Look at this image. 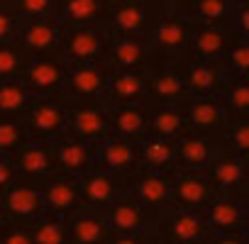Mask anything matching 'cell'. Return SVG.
<instances>
[{"instance_id":"10","label":"cell","mask_w":249,"mask_h":244,"mask_svg":"<svg viewBox=\"0 0 249 244\" xmlns=\"http://www.w3.org/2000/svg\"><path fill=\"white\" fill-rule=\"evenodd\" d=\"M112 71H115V64L110 61V56H103V59H95V61H69L66 88H64L61 95L105 98Z\"/></svg>"},{"instance_id":"40","label":"cell","mask_w":249,"mask_h":244,"mask_svg":"<svg viewBox=\"0 0 249 244\" xmlns=\"http://www.w3.org/2000/svg\"><path fill=\"white\" fill-rule=\"evenodd\" d=\"M27 22L18 0H0V42H15Z\"/></svg>"},{"instance_id":"24","label":"cell","mask_w":249,"mask_h":244,"mask_svg":"<svg viewBox=\"0 0 249 244\" xmlns=\"http://www.w3.org/2000/svg\"><path fill=\"white\" fill-rule=\"evenodd\" d=\"M232 39H234V27H225L215 22H196L188 52L208 61H215L225 69V59L232 47Z\"/></svg>"},{"instance_id":"14","label":"cell","mask_w":249,"mask_h":244,"mask_svg":"<svg viewBox=\"0 0 249 244\" xmlns=\"http://www.w3.org/2000/svg\"><path fill=\"white\" fill-rule=\"evenodd\" d=\"M174 66L178 69L181 78L188 86L191 95H210V93H220L222 81H225V69L215 61H208L203 56H196L191 52L176 54L174 56Z\"/></svg>"},{"instance_id":"3","label":"cell","mask_w":249,"mask_h":244,"mask_svg":"<svg viewBox=\"0 0 249 244\" xmlns=\"http://www.w3.org/2000/svg\"><path fill=\"white\" fill-rule=\"evenodd\" d=\"M154 242L200 244V242H215V234H213V227H210L205 212L183 210V208H166L157 220Z\"/></svg>"},{"instance_id":"31","label":"cell","mask_w":249,"mask_h":244,"mask_svg":"<svg viewBox=\"0 0 249 244\" xmlns=\"http://www.w3.org/2000/svg\"><path fill=\"white\" fill-rule=\"evenodd\" d=\"M110 8L112 0H61V22L64 25L105 22Z\"/></svg>"},{"instance_id":"46","label":"cell","mask_w":249,"mask_h":244,"mask_svg":"<svg viewBox=\"0 0 249 244\" xmlns=\"http://www.w3.org/2000/svg\"><path fill=\"white\" fill-rule=\"evenodd\" d=\"M164 5H171V8H176V10H183L186 13V5L191 3V0H161Z\"/></svg>"},{"instance_id":"32","label":"cell","mask_w":249,"mask_h":244,"mask_svg":"<svg viewBox=\"0 0 249 244\" xmlns=\"http://www.w3.org/2000/svg\"><path fill=\"white\" fill-rule=\"evenodd\" d=\"M35 98L37 93L22 76L0 81V115H25Z\"/></svg>"},{"instance_id":"21","label":"cell","mask_w":249,"mask_h":244,"mask_svg":"<svg viewBox=\"0 0 249 244\" xmlns=\"http://www.w3.org/2000/svg\"><path fill=\"white\" fill-rule=\"evenodd\" d=\"M152 112H154V107L147 100H142V103H127V105H112V103H107L110 132H117L122 137H130L135 142H142L149 135Z\"/></svg>"},{"instance_id":"48","label":"cell","mask_w":249,"mask_h":244,"mask_svg":"<svg viewBox=\"0 0 249 244\" xmlns=\"http://www.w3.org/2000/svg\"><path fill=\"white\" fill-rule=\"evenodd\" d=\"M239 193H242V195H244V200L249 203V176H247V183H244V188H242Z\"/></svg>"},{"instance_id":"25","label":"cell","mask_w":249,"mask_h":244,"mask_svg":"<svg viewBox=\"0 0 249 244\" xmlns=\"http://www.w3.org/2000/svg\"><path fill=\"white\" fill-rule=\"evenodd\" d=\"M13 161L18 164L20 176L32 178L44 183L47 178H52L54 174H59V161H56V144L54 142H37L32 139L30 144H25Z\"/></svg>"},{"instance_id":"17","label":"cell","mask_w":249,"mask_h":244,"mask_svg":"<svg viewBox=\"0 0 249 244\" xmlns=\"http://www.w3.org/2000/svg\"><path fill=\"white\" fill-rule=\"evenodd\" d=\"M203 174L213 183L215 193H237L247 183L249 159L242 157V154H237V152H232L230 147H225Z\"/></svg>"},{"instance_id":"22","label":"cell","mask_w":249,"mask_h":244,"mask_svg":"<svg viewBox=\"0 0 249 244\" xmlns=\"http://www.w3.org/2000/svg\"><path fill=\"white\" fill-rule=\"evenodd\" d=\"M183 112L188 120V130H196V132H225L227 115H230L220 93L191 95L183 103Z\"/></svg>"},{"instance_id":"38","label":"cell","mask_w":249,"mask_h":244,"mask_svg":"<svg viewBox=\"0 0 249 244\" xmlns=\"http://www.w3.org/2000/svg\"><path fill=\"white\" fill-rule=\"evenodd\" d=\"M220 98L227 112H249V76H225Z\"/></svg>"},{"instance_id":"8","label":"cell","mask_w":249,"mask_h":244,"mask_svg":"<svg viewBox=\"0 0 249 244\" xmlns=\"http://www.w3.org/2000/svg\"><path fill=\"white\" fill-rule=\"evenodd\" d=\"M47 212V200L39 181L20 176L10 188L0 193V217L35 225Z\"/></svg>"},{"instance_id":"26","label":"cell","mask_w":249,"mask_h":244,"mask_svg":"<svg viewBox=\"0 0 249 244\" xmlns=\"http://www.w3.org/2000/svg\"><path fill=\"white\" fill-rule=\"evenodd\" d=\"M61 32H64L61 17H27L20 32V42L32 56L52 54L61 52Z\"/></svg>"},{"instance_id":"43","label":"cell","mask_w":249,"mask_h":244,"mask_svg":"<svg viewBox=\"0 0 249 244\" xmlns=\"http://www.w3.org/2000/svg\"><path fill=\"white\" fill-rule=\"evenodd\" d=\"M27 17H61V0H18Z\"/></svg>"},{"instance_id":"4","label":"cell","mask_w":249,"mask_h":244,"mask_svg":"<svg viewBox=\"0 0 249 244\" xmlns=\"http://www.w3.org/2000/svg\"><path fill=\"white\" fill-rule=\"evenodd\" d=\"M191 98L186 81L174 66V56L154 52L147 64V103L152 107L159 105H183Z\"/></svg>"},{"instance_id":"34","label":"cell","mask_w":249,"mask_h":244,"mask_svg":"<svg viewBox=\"0 0 249 244\" xmlns=\"http://www.w3.org/2000/svg\"><path fill=\"white\" fill-rule=\"evenodd\" d=\"M234 5L237 0H191L186 5V15L193 22H215L234 27Z\"/></svg>"},{"instance_id":"35","label":"cell","mask_w":249,"mask_h":244,"mask_svg":"<svg viewBox=\"0 0 249 244\" xmlns=\"http://www.w3.org/2000/svg\"><path fill=\"white\" fill-rule=\"evenodd\" d=\"M30 142L32 137L22 115H0V157H15Z\"/></svg>"},{"instance_id":"6","label":"cell","mask_w":249,"mask_h":244,"mask_svg":"<svg viewBox=\"0 0 249 244\" xmlns=\"http://www.w3.org/2000/svg\"><path fill=\"white\" fill-rule=\"evenodd\" d=\"M249 203L244 200V195L237 193H215V198L208 203V208L203 210L215 242H247L244 239V215H247Z\"/></svg>"},{"instance_id":"39","label":"cell","mask_w":249,"mask_h":244,"mask_svg":"<svg viewBox=\"0 0 249 244\" xmlns=\"http://www.w3.org/2000/svg\"><path fill=\"white\" fill-rule=\"evenodd\" d=\"M225 142L232 152L249 159V112H230L227 115Z\"/></svg>"},{"instance_id":"11","label":"cell","mask_w":249,"mask_h":244,"mask_svg":"<svg viewBox=\"0 0 249 244\" xmlns=\"http://www.w3.org/2000/svg\"><path fill=\"white\" fill-rule=\"evenodd\" d=\"M98 166L122 176L130 183V178L144 169L140 142H135L130 137H122L117 132H107L98 142Z\"/></svg>"},{"instance_id":"9","label":"cell","mask_w":249,"mask_h":244,"mask_svg":"<svg viewBox=\"0 0 249 244\" xmlns=\"http://www.w3.org/2000/svg\"><path fill=\"white\" fill-rule=\"evenodd\" d=\"M66 103V115H69V132L100 142L110 132V122H107V103L105 98H71L64 95Z\"/></svg>"},{"instance_id":"37","label":"cell","mask_w":249,"mask_h":244,"mask_svg":"<svg viewBox=\"0 0 249 244\" xmlns=\"http://www.w3.org/2000/svg\"><path fill=\"white\" fill-rule=\"evenodd\" d=\"M30 59H32V54L22 47L20 39L0 42V81L22 76V71L30 64Z\"/></svg>"},{"instance_id":"1","label":"cell","mask_w":249,"mask_h":244,"mask_svg":"<svg viewBox=\"0 0 249 244\" xmlns=\"http://www.w3.org/2000/svg\"><path fill=\"white\" fill-rule=\"evenodd\" d=\"M196 22L171 5H164L161 0H152V25H149V42L154 52L176 56L188 52Z\"/></svg>"},{"instance_id":"16","label":"cell","mask_w":249,"mask_h":244,"mask_svg":"<svg viewBox=\"0 0 249 244\" xmlns=\"http://www.w3.org/2000/svg\"><path fill=\"white\" fill-rule=\"evenodd\" d=\"M127 181L122 176L103 169V166H93L90 171H86L81 176V188H83V205L98 208V210H107L117 198H122L127 193Z\"/></svg>"},{"instance_id":"47","label":"cell","mask_w":249,"mask_h":244,"mask_svg":"<svg viewBox=\"0 0 249 244\" xmlns=\"http://www.w3.org/2000/svg\"><path fill=\"white\" fill-rule=\"evenodd\" d=\"M244 239L249 242V208H247V215H244Z\"/></svg>"},{"instance_id":"41","label":"cell","mask_w":249,"mask_h":244,"mask_svg":"<svg viewBox=\"0 0 249 244\" xmlns=\"http://www.w3.org/2000/svg\"><path fill=\"white\" fill-rule=\"evenodd\" d=\"M225 76H249V39L237 32L225 59Z\"/></svg>"},{"instance_id":"20","label":"cell","mask_w":249,"mask_h":244,"mask_svg":"<svg viewBox=\"0 0 249 244\" xmlns=\"http://www.w3.org/2000/svg\"><path fill=\"white\" fill-rule=\"evenodd\" d=\"M115 242L112 227L103 210L81 205L69 215V244H107Z\"/></svg>"},{"instance_id":"29","label":"cell","mask_w":249,"mask_h":244,"mask_svg":"<svg viewBox=\"0 0 249 244\" xmlns=\"http://www.w3.org/2000/svg\"><path fill=\"white\" fill-rule=\"evenodd\" d=\"M147 98V66L144 69H115L105 100L112 105L142 103Z\"/></svg>"},{"instance_id":"5","label":"cell","mask_w":249,"mask_h":244,"mask_svg":"<svg viewBox=\"0 0 249 244\" xmlns=\"http://www.w3.org/2000/svg\"><path fill=\"white\" fill-rule=\"evenodd\" d=\"M112 32L105 22L90 25H64L61 32V54L69 61H95L110 54Z\"/></svg>"},{"instance_id":"36","label":"cell","mask_w":249,"mask_h":244,"mask_svg":"<svg viewBox=\"0 0 249 244\" xmlns=\"http://www.w3.org/2000/svg\"><path fill=\"white\" fill-rule=\"evenodd\" d=\"M35 244H69V217L47 210L35 225Z\"/></svg>"},{"instance_id":"12","label":"cell","mask_w":249,"mask_h":244,"mask_svg":"<svg viewBox=\"0 0 249 244\" xmlns=\"http://www.w3.org/2000/svg\"><path fill=\"white\" fill-rule=\"evenodd\" d=\"M69 76V59L61 52L37 54L22 71V78L32 86L37 95H61L66 88Z\"/></svg>"},{"instance_id":"15","label":"cell","mask_w":249,"mask_h":244,"mask_svg":"<svg viewBox=\"0 0 249 244\" xmlns=\"http://www.w3.org/2000/svg\"><path fill=\"white\" fill-rule=\"evenodd\" d=\"M174 176L176 171H157V169H142L137 176L130 178L127 191L147 205L152 212L161 215L166 208H171V193H174Z\"/></svg>"},{"instance_id":"2","label":"cell","mask_w":249,"mask_h":244,"mask_svg":"<svg viewBox=\"0 0 249 244\" xmlns=\"http://www.w3.org/2000/svg\"><path fill=\"white\" fill-rule=\"evenodd\" d=\"M103 212L112 227L115 242H154V227L159 215L142 205L130 191Z\"/></svg>"},{"instance_id":"30","label":"cell","mask_w":249,"mask_h":244,"mask_svg":"<svg viewBox=\"0 0 249 244\" xmlns=\"http://www.w3.org/2000/svg\"><path fill=\"white\" fill-rule=\"evenodd\" d=\"M186 132H188V120H186L183 105H159V107H154L147 137L181 139Z\"/></svg>"},{"instance_id":"27","label":"cell","mask_w":249,"mask_h":244,"mask_svg":"<svg viewBox=\"0 0 249 244\" xmlns=\"http://www.w3.org/2000/svg\"><path fill=\"white\" fill-rule=\"evenodd\" d=\"M44 191V200H47V210L52 212H61V215H71L83 205V188H81V176H71V174H54L52 178H47L42 183Z\"/></svg>"},{"instance_id":"18","label":"cell","mask_w":249,"mask_h":244,"mask_svg":"<svg viewBox=\"0 0 249 244\" xmlns=\"http://www.w3.org/2000/svg\"><path fill=\"white\" fill-rule=\"evenodd\" d=\"M105 25L112 35H147L152 25V0H112Z\"/></svg>"},{"instance_id":"28","label":"cell","mask_w":249,"mask_h":244,"mask_svg":"<svg viewBox=\"0 0 249 244\" xmlns=\"http://www.w3.org/2000/svg\"><path fill=\"white\" fill-rule=\"evenodd\" d=\"M154 54L149 35H112L110 61L115 69H144Z\"/></svg>"},{"instance_id":"45","label":"cell","mask_w":249,"mask_h":244,"mask_svg":"<svg viewBox=\"0 0 249 244\" xmlns=\"http://www.w3.org/2000/svg\"><path fill=\"white\" fill-rule=\"evenodd\" d=\"M20 178L18 164L13 161V157H0V188H10L15 181Z\"/></svg>"},{"instance_id":"23","label":"cell","mask_w":249,"mask_h":244,"mask_svg":"<svg viewBox=\"0 0 249 244\" xmlns=\"http://www.w3.org/2000/svg\"><path fill=\"white\" fill-rule=\"evenodd\" d=\"M213 198H215V188H213V183L208 181V176L203 171H183V169L176 171L171 208L203 212Z\"/></svg>"},{"instance_id":"42","label":"cell","mask_w":249,"mask_h":244,"mask_svg":"<svg viewBox=\"0 0 249 244\" xmlns=\"http://www.w3.org/2000/svg\"><path fill=\"white\" fill-rule=\"evenodd\" d=\"M0 244H35L32 225L0 217Z\"/></svg>"},{"instance_id":"44","label":"cell","mask_w":249,"mask_h":244,"mask_svg":"<svg viewBox=\"0 0 249 244\" xmlns=\"http://www.w3.org/2000/svg\"><path fill=\"white\" fill-rule=\"evenodd\" d=\"M234 32L249 39V0H237L234 5Z\"/></svg>"},{"instance_id":"7","label":"cell","mask_w":249,"mask_h":244,"mask_svg":"<svg viewBox=\"0 0 249 244\" xmlns=\"http://www.w3.org/2000/svg\"><path fill=\"white\" fill-rule=\"evenodd\" d=\"M22 117L27 122L30 137L37 142H56L69 132L64 95H37Z\"/></svg>"},{"instance_id":"19","label":"cell","mask_w":249,"mask_h":244,"mask_svg":"<svg viewBox=\"0 0 249 244\" xmlns=\"http://www.w3.org/2000/svg\"><path fill=\"white\" fill-rule=\"evenodd\" d=\"M56 161H59V174H71V176H83L93 166H98V144L90 139H83L73 132L61 135L56 142Z\"/></svg>"},{"instance_id":"33","label":"cell","mask_w":249,"mask_h":244,"mask_svg":"<svg viewBox=\"0 0 249 244\" xmlns=\"http://www.w3.org/2000/svg\"><path fill=\"white\" fill-rule=\"evenodd\" d=\"M178 139H164V137H147L140 142L142 147V161L147 169L157 171H178Z\"/></svg>"},{"instance_id":"13","label":"cell","mask_w":249,"mask_h":244,"mask_svg":"<svg viewBox=\"0 0 249 244\" xmlns=\"http://www.w3.org/2000/svg\"><path fill=\"white\" fill-rule=\"evenodd\" d=\"M225 147H227L225 132H196V130H188L176 142L178 169H183V171H205L213 164V159Z\"/></svg>"}]
</instances>
